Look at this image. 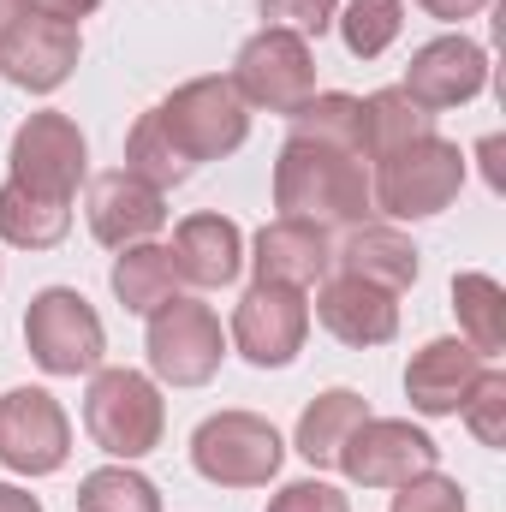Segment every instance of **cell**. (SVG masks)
Returning <instances> with one entry per match:
<instances>
[{
  "mask_svg": "<svg viewBox=\"0 0 506 512\" xmlns=\"http://www.w3.org/2000/svg\"><path fill=\"white\" fill-rule=\"evenodd\" d=\"M155 120L167 126V137L179 143V155L191 167L197 161H221V155H233L251 137V108H245L233 78H191V84H179L155 108Z\"/></svg>",
  "mask_w": 506,
  "mask_h": 512,
  "instance_id": "3",
  "label": "cell"
},
{
  "mask_svg": "<svg viewBox=\"0 0 506 512\" xmlns=\"http://www.w3.org/2000/svg\"><path fill=\"white\" fill-rule=\"evenodd\" d=\"M274 209L286 221H310V227H364L370 203V173L364 155L340 149V143H310V137H286L280 161H274Z\"/></svg>",
  "mask_w": 506,
  "mask_h": 512,
  "instance_id": "1",
  "label": "cell"
},
{
  "mask_svg": "<svg viewBox=\"0 0 506 512\" xmlns=\"http://www.w3.org/2000/svg\"><path fill=\"white\" fill-rule=\"evenodd\" d=\"M465 185V155L459 143L447 137H417L405 149H393L387 161H376V179H370V203L393 221H423V215H441Z\"/></svg>",
  "mask_w": 506,
  "mask_h": 512,
  "instance_id": "2",
  "label": "cell"
},
{
  "mask_svg": "<svg viewBox=\"0 0 506 512\" xmlns=\"http://www.w3.org/2000/svg\"><path fill=\"white\" fill-rule=\"evenodd\" d=\"M102 0H30V12H42V18H60V24H78V18H90Z\"/></svg>",
  "mask_w": 506,
  "mask_h": 512,
  "instance_id": "34",
  "label": "cell"
},
{
  "mask_svg": "<svg viewBox=\"0 0 506 512\" xmlns=\"http://www.w3.org/2000/svg\"><path fill=\"white\" fill-rule=\"evenodd\" d=\"M358 108H364V131H358L364 161H387L393 149H405V143H417V137L435 131V114L417 108L405 90H376V96H364Z\"/></svg>",
  "mask_w": 506,
  "mask_h": 512,
  "instance_id": "23",
  "label": "cell"
},
{
  "mask_svg": "<svg viewBox=\"0 0 506 512\" xmlns=\"http://www.w3.org/2000/svg\"><path fill=\"white\" fill-rule=\"evenodd\" d=\"M370 417V405H364V393H352V387H328L316 405H304V417H298V453L310 459V465H340V447L352 441V429Z\"/></svg>",
  "mask_w": 506,
  "mask_h": 512,
  "instance_id": "21",
  "label": "cell"
},
{
  "mask_svg": "<svg viewBox=\"0 0 506 512\" xmlns=\"http://www.w3.org/2000/svg\"><path fill=\"white\" fill-rule=\"evenodd\" d=\"M108 280L131 316H155L161 304L179 298V268H173V251H161V245H126Z\"/></svg>",
  "mask_w": 506,
  "mask_h": 512,
  "instance_id": "22",
  "label": "cell"
},
{
  "mask_svg": "<svg viewBox=\"0 0 506 512\" xmlns=\"http://www.w3.org/2000/svg\"><path fill=\"white\" fill-rule=\"evenodd\" d=\"M393 512H465V489L453 477H441V471H423V477L399 483Z\"/></svg>",
  "mask_w": 506,
  "mask_h": 512,
  "instance_id": "31",
  "label": "cell"
},
{
  "mask_svg": "<svg viewBox=\"0 0 506 512\" xmlns=\"http://www.w3.org/2000/svg\"><path fill=\"white\" fill-rule=\"evenodd\" d=\"M453 310H459L465 346H477L483 358L506 352V292L495 274H459L453 280Z\"/></svg>",
  "mask_w": 506,
  "mask_h": 512,
  "instance_id": "25",
  "label": "cell"
},
{
  "mask_svg": "<svg viewBox=\"0 0 506 512\" xmlns=\"http://www.w3.org/2000/svg\"><path fill=\"white\" fill-rule=\"evenodd\" d=\"M304 334H310V304H304L298 286H262L256 280L239 298V310H233V346L251 358L256 370L292 364Z\"/></svg>",
  "mask_w": 506,
  "mask_h": 512,
  "instance_id": "12",
  "label": "cell"
},
{
  "mask_svg": "<svg viewBox=\"0 0 506 512\" xmlns=\"http://www.w3.org/2000/svg\"><path fill=\"white\" fill-rule=\"evenodd\" d=\"M24 346L48 376H90L108 352V334H102V316L90 310L84 292L48 286L24 310Z\"/></svg>",
  "mask_w": 506,
  "mask_h": 512,
  "instance_id": "4",
  "label": "cell"
},
{
  "mask_svg": "<svg viewBox=\"0 0 506 512\" xmlns=\"http://www.w3.org/2000/svg\"><path fill=\"white\" fill-rule=\"evenodd\" d=\"M78 179H84V131L66 114H30L12 131V185L54 197V203H72Z\"/></svg>",
  "mask_w": 506,
  "mask_h": 512,
  "instance_id": "11",
  "label": "cell"
},
{
  "mask_svg": "<svg viewBox=\"0 0 506 512\" xmlns=\"http://www.w3.org/2000/svg\"><path fill=\"white\" fill-rule=\"evenodd\" d=\"M221 322L197 298H173L149 316V370L173 387H203L221 370Z\"/></svg>",
  "mask_w": 506,
  "mask_h": 512,
  "instance_id": "8",
  "label": "cell"
},
{
  "mask_svg": "<svg viewBox=\"0 0 506 512\" xmlns=\"http://www.w3.org/2000/svg\"><path fill=\"white\" fill-rule=\"evenodd\" d=\"M483 84H489V54H483V42H471V36H435V42H423V48L411 54L399 90H405L417 108L441 114V108L471 102Z\"/></svg>",
  "mask_w": 506,
  "mask_h": 512,
  "instance_id": "13",
  "label": "cell"
},
{
  "mask_svg": "<svg viewBox=\"0 0 506 512\" xmlns=\"http://www.w3.org/2000/svg\"><path fill=\"white\" fill-rule=\"evenodd\" d=\"M286 120H292V137H310V143H340V149L364 155V149H358V131H364V108H358V96L328 90V96H310L304 108H292Z\"/></svg>",
  "mask_w": 506,
  "mask_h": 512,
  "instance_id": "27",
  "label": "cell"
},
{
  "mask_svg": "<svg viewBox=\"0 0 506 512\" xmlns=\"http://www.w3.org/2000/svg\"><path fill=\"white\" fill-rule=\"evenodd\" d=\"M78 512H161V495L126 465H102L78 483Z\"/></svg>",
  "mask_w": 506,
  "mask_h": 512,
  "instance_id": "28",
  "label": "cell"
},
{
  "mask_svg": "<svg viewBox=\"0 0 506 512\" xmlns=\"http://www.w3.org/2000/svg\"><path fill=\"white\" fill-rule=\"evenodd\" d=\"M72 227V203H54V197H36L24 185H0V239L18 245V251H54Z\"/></svg>",
  "mask_w": 506,
  "mask_h": 512,
  "instance_id": "24",
  "label": "cell"
},
{
  "mask_svg": "<svg viewBox=\"0 0 506 512\" xmlns=\"http://www.w3.org/2000/svg\"><path fill=\"white\" fill-rule=\"evenodd\" d=\"M24 12H30V0H0V36H6V30L24 18Z\"/></svg>",
  "mask_w": 506,
  "mask_h": 512,
  "instance_id": "37",
  "label": "cell"
},
{
  "mask_svg": "<svg viewBox=\"0 0 506 512\" xmlns=\"http://www.w3.org/2000/svg\"><path fill=\"white\" fill-rule=\"evenodd\" d=\"M233 84L245 96V108H268V114H292L316 96V60L310 42L292 30H256L233 60Z\"/></svg>",
  "mask_w": 506,
  "mask_h": 512,
  "instance_id": "7",
  "label": "cell"
},
{
  "mask_svg": "<svg viewBox=\"0 0 506 512\" xmlns=\"http://www.w3.org/2000/svg\"><path fill=\"white\" fill-rule=\"evenodd\" d=\"M459 411H465V423H471V435L483 447H506V376L501 370H483V382L471 387V399Z\"/></svg>",
  "mask_w": 506,
  "mask_h": 512,
  "instance_id": "30",
  "label": "cell"
},
{
  "mask_svg": "<svg viewBox=\"0 0 506 512\" xmlns=\"http://www.w3.org/2000/svg\"><path fill=\"white\" fill-rule=\"evenodd\" d=\"M435 459H441V447L423 429H411L405 417H364L352 429V441L340 447V471L364 489H399V483L435 471Z\"/></svg>",
  "mask_w": 506,
  "mask_h": 512,
  "instance_id": "10",
  "label": "cell"
},
{
  "mask_svg": "<svg viewBox=\"0 0 506 512\" xmlns=\"http://www.w3.org/2000/svg\"><path fill=\"white\" fill-rule=\"evenodd\" d=\"M78 66V24H60V18H42V12H24L6 36H0V72L18 84V90H60Z\"/></svg>",
  "mask_w": 506,
  "mask_h": 512,
  "instance_id": "14",
  "label": "cell"
},
{
  "mask_svg": "<svg viewBox=\"0 0 506 512\" xmlns=\"http://www.w3.org/2000/svg\"><path fill=\"white\" fill-rule=\"evenodd\" d=\"M268 30H292V36H322L334 24V0H262Z\"/></svg>",
  "mask_w": 506,
  "mask_h": 512,
  "instance_id": "32",
  "label": "cell"
},
{
  "mask_svg": "<svg viewBox=\"0 0 506 512\" xmlns=\"http://www.w3.org/2000/svg\"><path fill=\"white\" fill-rule=\"evenodd\" d=\"M280 435L268 417L256 411H215L209 423H197L191 435V465L197 477L221 483V489H262L280 471Z\"/></svg>",
  "mask_w": 506,
  "mask_h": 512,
  "instance_id": "6",
  "label": "cell"
},
{
  "mask_svg": "<svg viewBox=\"0 0 506 512\" xmlns=\"http://www.w3.org/2000/svg\"><path fill=\"white\" fill-rule=\"evenodd\" d=\"M161 423H167V405H161V393H155L149 376H137V370H96V382L84 393V429L96 435L102 453H114V459L155 453Z\"/></svg>",
  "mask_w": 506,
  "mask_h": 512,
  "instance_id": "5",
  "label": "cell"
},
{
  "mask_svg": "<svg viewBox=\"0 0 506 512\" xmlns=\"http://www.w3.org/2000/svg\"><path fill=\"white\" fill-rule=\"evenodd\" d=\"M126 173L131 179H143V185H155V191H173V185H185L191 179V161L179 155V143L167 137V126L155 120V108L131 126L126 137Z\"/></svg>",
  "mask_w": 506,
  "mask_h": 512,
  "instance_id": "26",
  "label": "cell"
},
{
  "mask_svg": "<svg viewBox=\"0 0 506 512\" xmlns=\"http://www.w3.org/2000/svg\"><path fill=\"white\" fill-rule=\"evenodd\" d=\"M72 453V423L54 393L42 387H12L0 399V465L18 477H48Z\"/></svg>",
  "mask_w": 506,
  "mask_h": 512,
  "instance_id": "9",
  "label": "cell"
},
{
  "mask_svg": "<svg viewBox=\"0 0 506 512\" xmlns=\"http://www.w3.org/2000/svg\"><path fill=\"white\" fill-rule=\"evenodd\" d=\"M334 24H340L346 48H352L358 60H376L381 48L405 30V6H399V0H352L346 12H334Z\"/></svg>",
  "mask_w": 506,
  "mask_h": 512,
  "instance_id": "29",
  "label": "cell"
},
{
  "mask_svg": "<svg viewBox=\"0 0 506 512\" xmlns=\"http://www.w3.org/2000/svg\"><path fill=\"white\" fill-rule=\"evenodd\" d=\"M334 262H340V274L370 280V286L393 292V298L417 280V245L405 233H393V227H358L346 239V251H334Z\"/></svg>",
  "mask_w": 506,
  "mask_h": 512,
  "instance_id": "20",
  "label": "cell"
},
{
  "mask_svg": "<svg viewBox=\"0 0 506 512\" xmlns=\"http://www.w3.org/2000/svg\"><path fill=\"white\" fill-rule=\"evenodd\" d=\"M483 370L489 364H483L477 346H465V340H429L411 358V370H405V399L423 417H453L471 399V387L483 382Z\"/></svg>",
  "mask_w": 506,
  "mask_h": 512,
  "instance_id": "17",
  "label": "cell"
},
{
  "mask_svg": "<svg viewBox=\"0 0 506 512\" xmlns=\"http://www.w3.org/2000/svg\"><path fill=\"white\" fill-rule=\"evenodd\" d=\"M256 280L262 286H316L328 268H334V245H328V233L322 227H310V221H268L262 233H256Z\"/></svg>",
  "mask_w": 506,
  "mask_h": 512,
  "instance_id": "18",
  "label": "cell"
},
{
  "mask_svg": "<svg viewBox=\"0 0 506 512\" xmlns=\"http://www.w3.org/2000/svg\"><path fill=\"white\" fill-rule=\"evenodd\" d=\"M268 512H352V501L340 495V489H328V483H286Z\"/></svg>",
  "mask_w": 506,
  "mask_h": 512,
  "instance_id": "33",
  "label": "cell"
},
{
  "mask_svg": "<svg viewBox=\"0 0 506 512\" xmlns=\"http://www.w3.org/2000/svg\"><path fill=\"white\" fill-rule=\"evenodd\" d=\"M0 512H42V501L24 495V489H12V483H0Z\"/></svg>",
  "mask_w": 506,
  "mask_h": 512,
  "instance_id": "36",
  "label": "cell"
},
{
  "mask_svg": "<svg viewBox=\"0 0 506 512\" xmlns=\"http://www.w3.org/2000/svg\"><path fill=\"white\" fill-rule=\"evenodd\" d=\"M173 268H179V280L209 286V292L233 286L239 268H245L239 227L227 215H191V221H179V233H173Z\"/></svg>",
  "mask_w": 506,
  "mask_h": 512,
  "instance_id": "19",
  "label": "cell"
},
{
  "mask_svg": "<svg viewBox=\"0 0 506 512\" xmlns=\"http://www.w3.org/2000/svg\"><path fill=\"white\" fill-rule=\"evenodd\" d=\"M417 6H423L429 18H477L489 0H417Z\"/></svg>",
  "mask_w": 506,
  "mask_h": 512,
  "instance_id": "35",
  "label": "cell"
},
{
  "mask_svg": "<svg viewBox=\"0 0 506 512\" xmlns=\"http://www.w3.org/2000/svg\"><path fill=\"white\" fill-rule=\"evenodd\" d=\"M84 215H90V233H96L108 251L149 245V239L167 227V191H155V185L131 179L126 167H120V173H102V179L90 185Z\"/></svg>",
  "mask_w": 506,
  "mask_h": 512,
  "instance_id": "15",
  "label": "cell"
},
{
  "mask_svg": "<svg viewBox=\"0 0 506 512\" xmlns=\"http://www.w3.org/2000/svg\"><path fill=\"white\" fill-rule=\"evenodd\" d=\"M316 316H322V328L340 340V346H387L393 334H399V304H393V292H381L370 280H352V274H334V280H322V292H316Z\"/></svg>",
  "mask_w": 506,
  "mask_h": 512,
  "instance_id": "16",
  "label": "cell"
}]
</instances>
